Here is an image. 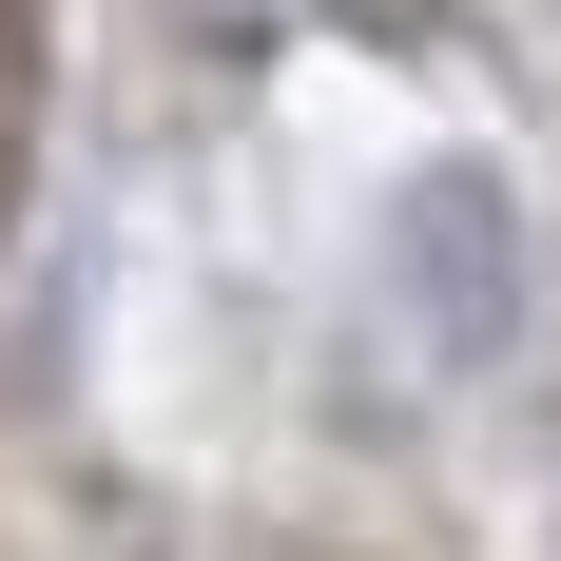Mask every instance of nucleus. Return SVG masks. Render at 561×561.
Listing matches in <instances>:
<instances>
[{
    "label": "nucleus",
    "mask_w": 561,
    "mask_h": 561,
    "mask_svg": "<svg viewBox=\"0 0 561 561\" xmlns=\"http://www.w3.org/2000/svg\"><path fill=\"white\" fill-rule=\"evenodd\" d=\"M407 272H426V348L484 368V348H504V290H523L504 194H484V174H426V194H407Z\"/></svg>",
    "instance_id": "nucleus-1"
}]
</instances>
